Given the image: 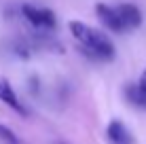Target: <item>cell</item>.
<instances>
[{
    "label": "cell",
    "instance_id": "6da1fadb",
    "mask_svg": "<svg viewBox=\"0 0 146 144\" xmlns=\"http://www.w3.org/2000/svg\"><path fill=\"white\" fill-rule=\"evenodd\" d=\"M70 32L83 47V51L93 59H112L114 57V44L104 32L95 30L83 21H70Z\"/></svg>",
    "mask_w": 146,
    "mask_h": 144
},
{
    "label": "cell",
    "instance_id": "7a4b0ae2",
    "mask_svg": "<svg viewBox=\"0 0 146 144\" xmlns=\"http://www.w3.org/2000/svg\"><path fill=\"white\" fill-rule=\"evenodd\" d=\"M21 13H23V17H26L34 28H38V30H53L55 23H57V21H55L53 11H49V9H40V7H32V4H23V7H21Z\"/></svg>",
    "mask_w": 146,
    "mask_h": 144
},
{
    "label": "cell",
    "instance_id": "3957f363",
    "mask_svg": "<svg viewBox=\"0 0 146 144\" xmlns=\"http://www.w3.org/2000/svg\"><path fill=\"white\" fill-rule=\"evenodd\" d=\"M95 13H98L100 21H102L106 28L114 30V32H125L123 23H121V17H119V13H117V7H108V4H98V7H95Z\"/></svg>",
    "mask_w": 146,
    "mask_h": 144
},
{
    "label": "cell",
    "instance_id": "277c9868",
    "mask_svg": "<svg viewBox=\"0 0 146 144\" xmlns=\"http://www.w3.org/2000/svg\"><path fill=\"white\" fill-rule=\"evenodd\" d=\"M117 13L121 17V23H123L125 30H133L138 28L140 23H142V13H140V9L135 7V4H119L117 7Z\"/></svg>",
    "mask_w": 146,
    "mask_h": 144
},
{
    "label": "cell",
    "instance_id": "5b68a950",
    "mask_svg": "<svg viewBox=\"0 0 146 144\" xmlns=\"http://www.w3.org/2000/svg\"><path fill=\"white\" fill-rule=\"evenodd\" d=\"M108 138H110L112 144H131L133 142V136L129 133V129L121 121H110L108 123Z\"/></svg>",
    "mask_w": 146,
    "mask_h": 144
},
{
    "label": "cell",
    "instance_id": "8992f818",
    "mask_svg": "<svg viewBox=\"0 0 146 144\" xmlns=\"http://www.w3.org/2000/svg\"><path fill=\"white\" fill-rule=\"evenodd\" d=\"M0 102H4L7 106L15 108V110H17L19 115H28V112H26V108H23L21 104H19L17 96H15L13 87L9 85V81H7V78H2V81H0Z\"/></svg>",
    "mask_w": 146,
    "mask_h": 144
},
{
    "label": "cell",
    "instance_id": "52a82bcc",
    "mask_svg": "<svg viewBox=\"0 0 146 144\" xmlns=\"http://www.w3.org/2000/svg\"><path fill=\"white\" fill-rule=\"evenodd\" d=\"M127 98H129L133 104H138V106L146 108V70L142 72V76H140V83H138V85L127 87Z\"/></svg>",
    "mask_w": 146,
    "mask_h": 144
},
{
    "label": "cell",
    "instance_id": "ba28073f",
    "mask_svg": "<svg viewBox=\"0 0 146 144\" xmlns=\"http://www.w3.org/2000/svg\"><path fill=\"white\" fill-rule=\"evenodd\" d=\"M0 140L7 142V144H21V140H19L7 125H2V123H0Z\"/></svg>",
    "mask_w": 146,
    "mask_h": 144
}]
</instances>
